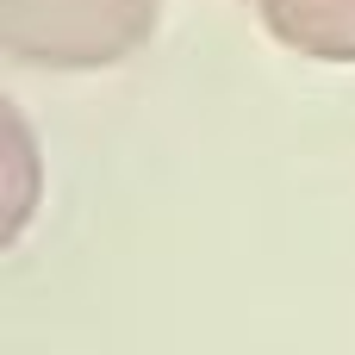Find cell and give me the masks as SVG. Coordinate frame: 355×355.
<instances>
[{
	"label": "cell",
	"mask_w": 355,
	"mask_h": 355,
	"mask_svg": "<svg viewBox=\"0 0 355 355\" xmlns=\"http://www.w3.org/2000/svg\"><path fill=\"white\" fill-rule=\"evenodd\" d=\"M156 31V0H0V44L19 62L94 69Z\"/></svg>",
	"instance_id": "1"
},
{
	"label": "cell",
	"mask_w": 355,
	"mask_h": 355,
	"mask_svg": "<svg viewBox=\"0 0 355 355\" xmlns=\"http://www.w3.org/2000/svg\"><path fill=\"white\" fill-rule=\"evenodd\" d=\"M262 19L281 44L306 56L355 62V0H262Z\"/></svg>",
	"instance_id": "2"
}]
</instances>
